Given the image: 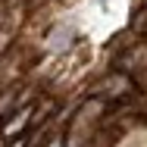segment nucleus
Listing matches in <instances>:
<instances>
[{
  "mask_svg": "<svg viewBox=\"0 0 147 147\" xmlns=\"http://www.w3.org/2000/svg\"><path fill=\"white\" fill-rule=\"evenodd\" d=\"M13 147H25V141H16V144H13Z\"/></svg>",
  "mask_w": 147,
  "mask_h": 147,
  "instance_id": "f03ea898",
  "label": "nucleus"
},
{
  "mask_svg": "<svg viewBox=\"0 0 147 147\" xmlns=\"http://www.w3.org/2000/svg\"><path fill=\"white\" fill-rule=\"evenodd\" d=\"M28 116H31V110H22V113H19V119H13L9 125H3V131H6V135H16V131L22 128V122H25Z\"/></svg>",
  "mask_w": 147,
  "mask_h": 147,
  "instance_id": "f257e3e1",
  "label": "nucleus"
},
{
  "mask_svg": "<svg viewBox=\"0 0 147 147\" xmlns=\"http://www.w3.org/2000/svg\"><path fill=\"white\" fill-rule=\"evenodd\" d=\"M50 147H59V144H50Z\"/></svg>",
  "mask_w": 147,
  "mask_h": 147,
  "instance_id": "7ed1b4c3",
  "label": "nucleus"
}]
</instances>
